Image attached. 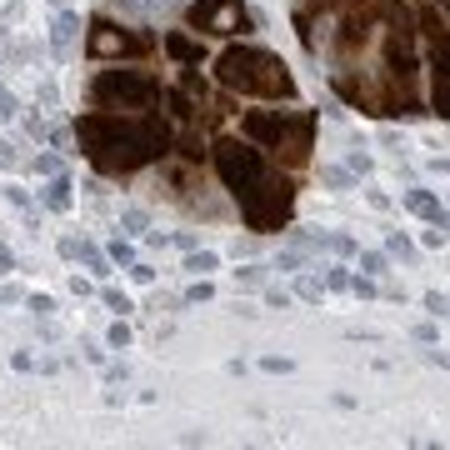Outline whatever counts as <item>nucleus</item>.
<instances>
[{
	"mask_svg": "<svg viewBox=\"0 0 450 450\" xmlns=\"http://www.w3.org/2000/svg\"><path fill=\"white\" fill-rule=\"evenodd\" d=\"M75 140L105 176H131V170L160 160L170 150V131L156 111L120 115V111H91L75 120Z\"/></svg>",
	"mask_w": 450,
	"mask_h": 450,
	"instance_id": "obj_1",
	"label": "nucleus"
},
{
	"mask_svg": "<svg viewBox=\"0 0 450 450\" xmlns=\"http://www.w3.org/2000/svg\"><path fill=\"white\" fill-rule=\"evenodd\" d=\"M216 80L225 85V91L265 95V100H290L295 95L290 66L275 50H265V46H225L221 60H216Z\"/></svg>",
	"mask_w": 450,
	"mask_h": 450,
	"instance_id": "obj_2",
	"label": "nucleus"
},
{
	"mask_svg": "<svg viewBox=\"0 0 450 450\" xmlns=\"http://www.w3.org/2000/svg\"><path fill=\"white\" fill-rule=\"evenodd\" d=\"M241 135L261 150L285 156V160H306L310 135H315V115L310 111H250L241 120Z\"/></svg>",
	"mask_w": 450,
	"mask_h": 450,
	"instance_id": "obj_3",
	"label": "nucleus"
},
{
	"mask_svg": "<svg viewBox=\"0 0 450 450\" xmlns=\"http://www.w3.org/2000/svg\"><path fill=\"white\" fill-rule=\"evenodd\" d=\"M160 80L156 75H145V71H100L91 80V105L95 111H120V115H145V111H156L160 105Z\"/></svg>",
	"mask_w": 450,
	"mask_h": 450,
	"instance_id": "obj_4",
	"label": "nucleus"
},
{
	"mask_svg": "<svg viewBox=\"0 0 450 450\" xmlns=\"http://www.w3.org/2000/svg\"><path fill=\"white\" fill-rule=\"evenodd\" d=\"M415 26H411V15H405V6L391 15V26H385V46H380V60H385V75H391L400 85V95L405 105H411V115H420V105L411 100L415 95V80H420V60H415Z\"/></svg>",
	"mask_w": 450,
	"mask_h": 450,
	"instance_id": "obj_5",
	"label": "nucleus"
},
{
	"mask_svg": "<svg viewBox=\"0 0 450 450\" xmlns=\"http://www.w3.org/2000/svg\"><path fill=\"white\" fill-rule=\"evenodd\" d=\"M216 170H221V180H225V190H235V200L245 196V190H255L265 176H270V165H265V156L255 150L250 140H241V135H221L216 140Z\"/></svg>",
	"mask_w": 450,
	"mask_h": 450,
	"instance_id": "obj_6",
	"label": "nucleus"
},
{
	"mask_svg": "<svg viewBox=\"0 0 450 450\" xmlns=\"http://www.w3.org/2000/svg\"><path fill=\"white\" fill-rule=\"evenodd\" d=\"M290 205H295V185L270 170L255 190H245V196H241V216H245L250 230L265 235V230H281V225L290 221Z\"/></svg>",
	"mask_w": 450,
	"mask_h": 450,
	"instance_id": "obj_7",
	"label": "nucleus"
},
{
	"mask_svg": "<svg viewBox=\"0 0 450 450\" xmlns=\"http://www.w3.org/2000/svg\"><path fill=\"white\" fill-rule=\"evenodd\" d=\"M420 35H425V55H431V105L440 120H450V20H440L435 6H425Z\"/></svg>",
	"mask_w": 450,
	"mask_h": 450,
	"instance_id": "obj_8",
	"label": "nucleus"
},
{
	"mask_svg": "<svg viewBox=\"0 0 450 450\" xmlns=\"http://www.w3.org/2000/svg\"><path fill=\"white\" fill-rule=\"evenodd\" d=\"M190 30L200 35H245L250 30V10L241 0H196V6L185 10Z\"/></svg>",
	"mask_w": 450,
	"mask_h": 450,
	"instance_id": "obj_9",
	"label": "nucleus"
},
{
	"mask_svg": "<svg viewBox=\"0 0 450 450\" xmlns=\"http://www.w3.org/2000/svg\"><path fill=\"white\" fill-rule=\"evenodd\" d=\"M150 40L145 35H131L125 26H115V20H91V35H85V55L95 60H120V55H145Z\"/></svg>",
	"mask_w": 450,
	"mask_h": 450,
	"instance_id": "obj_10",
	"label": "nucleus"
},
{
	"mask_svg": "<svg viewBox=\"0 0 450 450\" xmlns=\"http://www.w3.org/2000/svg\"><path fill=\"white\" fill-rule=\"evenodd\" d=\"M165 55H170V60H180V66H200V40H190V35H180V30H170V35H165Z\"/></svg>",
	"mask_w": 450,
	"mask_h": 450,
	"instance_id": "obj_11",
	"label": "nucleus"
},
{
	"mask_svg": "<svg viewBox=\"0 0 450 450\" xmlns=\"http://www.w3.org/2000/svg\"><path fill=\"white\" fill-rule=\"evenodd\" d=\"M405 210H415V216L435 221V216H440V200L431 196V190H405Z\"/></svg>",
	"mask_w": 450,
	"mask_h": 450,
	"instance_id": "obj_12",
	"label": "nucleus"
},
{
	"mask_svg": "<svg viewBox=\"0 0 450 450\" xmlns=\"http://www.w3.org/2000/svg\"><path fill=\"white\" fill-rule=\"evenodd\" d=\"M71 40H75V15L66 10V15L55 20V35H50V46H55L60 55H66V50H71Z\"/></svg>",
	"mask_w": 450,
	"mask_h": 450,
	"instance_id": "obj_13",
	"label": "nucleus"
},
{
	"mask_svg": "<svg viewBox=\"0 0 450 450\" xmlns=\"http://www.w3.org/2000/svg\"><path fill=\"white\" fill-rule=\"evenodd\" d=\"M40 200H46L50 210H71V185L66 180H50L46 190H40Z\"/></svg>",
	"mask_w": 450,
	"mask_h": 450,
	"instance_id": "obj_14",
	"label": "nucleus"
},
{
	"mask_svg": "<svg viewBox=\"0 0 450 450\" xmlns=\"http://www.w3.org/2000/svg\"><path fill=\"white\" fill-rule=\"evenodd\" d=\"M185 270H196V275H205V270H216V250H190V261H185Z\"/></svg>",
	"mask_w": 450,
	"mask_h": 450,
	"instance_id": "obj_15",
	"label": "nucleus"
},
{
	"mask_svg": "<svg viewBox=\"0 0 450 450\" xmlns=\"http://www.w3.org/2000/svg\"><path fill=\"white\" fill-rule=\"evenodd\" d=\"M235 281H241L245 290H261V285H265V270H261V265H245V270H235Z\"/></svg>",
	"mask_w": 450,
	"mask_h": 450,
	"instance_id": "obj_16",
	"label": "nucleus"
},
{
	"mask_svg": "<svg viewBox=\"0 0 450 450\" xmlns=\"http://www.w3.org/2000/svg\"><path fill=\"white\" fill-rule=\"evenodd\" d=\"M360 270H366V275H380V270H385V255H380V250H366V255H360Z\"/></svg>",
	"mask_w": 450,
	"mask_h": 450,
	"instance_id": "obj_17",
	"label": "nucleus"
},
{
	"mask_svg": "<svg viewBox=\"0 0 450 450\" xmlns=\"http://www.w3.org/2000/svg\"><path fill=\"white\" fill-rule=\"evenodd\" d=\"M261 366H265L270 375H285V371H295V360H285V355H265Z\"/></svg>",
	"mask_w": 450,
	"mask_h": 450,
	"instance_id": "obj_18",
	"label": "nucleus"
},
{
	"mask_svg": "<svg viewBox=\"0 0 450 450\" xmlns=\"http://www.w3.org/2000/svg\"><path fill=\"white\" fill-rule=\"evenodd\" d=\"M111 346H131V326H125V320H115V326H111Z\"/></svg>",
	"mask_w": 450,
	"mask_h": 450,
	"instance_id": "obj_19",
	"label": "nucleus"
},
{
	"mask_svg": "<svg viewBox=\"0 0 450 450\" xmlns=\"http://www.w3.org/2000/svg\"><path fill=\"white\" fill-rule=\"evenodd\" d=\"M425 310H431V315H445V310H450V300H445L440 290H431V295H425Z\"/></svg>",
	"mask_w": 450,
	"mask_h": 450,
	"instance_id": "obj_20",
	"label": "nucleus"
},
{
	"mask_svg": "<svg viewBox=\"0 0 450 450\" xmlns=\"http://www.w3.org/2000/svg\"><path fill=\"white\" fill-rule=\"evenodd\" d=\"M30 310H35V315H50L55 300H50V295H30Z\"/></svg>",
	"mask_w": 450,
	"mask_h": 450,
	"instance_id": "obj_21",
	"label": "nucleus"
},
{
	"mask_svg": "<svg viewBox=\"0 0 450 450\" xmlns=\"http://www.w3.org/2000/svg\"><path fill=\"white\" fill-rule=\"evenodd\" d=\"M120 221H125V230H145V210H125Z\"/></svg>",
	"mask_w": 450,
	"mask_h": 450,
	"instance_id": "obj_22",
	"label": "nucleus"
},
{
	"mask_svg": "<svg viewBox=\"0 0 450 450\" xmlns=\"http://www.w3.org/2000/svg\"><path fill=\"white\" fill-rule=\"evenodd\" d=\"M350 290H355V295H366V300H371V295H375V281H371V275H360V281H350Z\"/></svg>",
	"mask_w": 450,
	"mask_h": 450,
	"instance_id": "obj_23",
	"label": "nucleus"
},
{
	"mask_svg": "<svg viewBox=\"0 0 450 450\" xmlns=\"http://www.w3.org/2000/svg\"><path fill=\"white\" fill-rule=\"evenodd\" d=\"M326 285H330V290H346V285H350V275H346V270H330V275H326Z\"/></svg>",
	"mask_w": 450,
	"mask_h": 450,
	"instance_id": "obj_24",
	"label": "nucleus"
},
{
	"mask_svg": "<svg viewBox=\"0 0 450 450\" xmlns=\"http://www.w3.org/2000/svg\"><path fill=\"white\" fill-rule=\"evenodd\" d=\"M10 115H15V95L0 91V120H10Z\"/></svg>",
	"mask_w": 450,
	"mask_h": 450,
	"instance_id": "obj_25",
	"label": "nucleus"
},
{
	"mask_svg": "<svg viewBox=\"0 0 450 450\" xmlns=\"http://www.w3.org/2000/svg\"><path fill=\"white\" fill-rule=\"evenodd\" d=\"M265 300H270V306H290V290H281V285H270V290H265Z\"/></svg>",
	"mask_w": 450,
	"mask_h": 450,
	"instance_id": "obj_26",
	"label": "nucleus"
},
{
	"mask_svg": "<svg viewBox=\"0 0 450 450\" xmlns=\"http://www.w3.org/2000/svg\"><path fill=\"white\" fill-rule=\"evenodd\" d=\"M391 250H395V255H415V245L405 241V235H391Z\"/></svg>",
	"mask_w": 450,
	"mask_h": 450,
	"instance_id": "obj_27",
	"label": "nucleus"
},
{
	"mask_svg": "<svg viewBox=\"0 0 450 450\" xmlns=\"http://www.w3.org/2000/svg\"><path fill=\"white\" fill-rule=\"evenodd\" d=\"M300 295H306V300H320V281H310V275H306V281H300Z\"/></svg>",
	"mask_w": 450,
	"mask_h": 450,
	"instance_id": "obj_28",
	"label": "nucleus"
},
{
	"mask_svg": "<svg viewBox=\"0 0 450 450\" xmlns=\"http://www.w3.org/2000/svg\"><path fill=\"white\" fill-rule=\"evenodd\" d=\"M320 180H326V185H346L350 176H346V170H320Z\"/></svg>",
	"mask_w": 450,
	"mask_h": 450,
	"instance_id": "obj_29",
	"label": "nucleus"
},
{
	"mask_svg": "<svg viewBox=\"0 0 450 450\" xmlns=\"http://www.w3.org/2000/svg\"><path fill=\"white\" fill-rule=\"evenodd\" d=\"M105 300H111V310H131V300H125L120 290H105Z\"/></svg>",
	"mask_w": 450,
	"mask_h": 450,
	"instance_id": "obj_30",
	"label": "nucleus"
},
{
	"mask_svg": "<svg viewBox=\"0 0 450 450\" xmlns=\"http://www.w3.org/2000/svg\"><path fill=\"white\" fill-rule=\"evenodd\" d=\"M111 255H115V261H125V265H131V255H135V250L125 245V241H115V245H111Z\"/></svg>",
	"mask_w": 450,
	"mask_h": 450,
	"instance_id": "obj_31",
	"label": "nucleus"
},
{
	"mask_svg": "<svg viewBox=\"0 0 450 450\" xmlns=\"http://www.w3.org/2000/svg\"><path fill=\"white\" fill-rule=\"evenodd\" d=\"M131 275H135L140 285H150V281H156V270H150V265H131Z\"/></svg>",
	"mask_w": 450,
	"mask_h": 450,
	"instance_id": "obj_32",
	"label": "nucleus"
},
{
	"mask_svg": "<svg viewBox=\"0 0 450 450\" xmlns=\"http://www.w3.org/2000/svg\"><path fill=\"white\" fill-rule=\"evenodd\" d=\"M185 300H210V285H205V281H196V285H190V295H185Z\"/></svg>",
	"mask_w": 450,
	"mask_h": 450,
	"instance_id": "obj_33",
	"label": "nucleus"
},
{
	"mask_svg": "<svg viewBox=\"0 0 450 450\" xmlns=\"http://www.w3.org/2000/svg\"><path fill=\"white\" fill-rule=\"evenodd\" d=\"M10 265H15V255H10L6 245H0V270H10Z\"/></svg>",
	"mask_w": 450,
	"mask_h": 450,
	"instance_id": "obj_34",
	"label": "nucleus"
},
{
	"mask_svg": "<svg viewBox=\"0 0 450 450\" xmlns=\"http://www.w3.org/2000/svg\"><path fill=\"white\" fill-rule=\"evenodd\" d=\"M115 6H125V10H135V6H145V0H115Z\"/></svg>",
	"mask_w": 450,
	"mask_h": 450,
	"instance_id": "obj_35",
	"label": "nucleus"
},
{
	"mask_svg": "<svg viewBox=\"0 0 450 450\" xmlns=\"http://www.w3.org/2000/svg\"><path fill=\"white\" fill-rule=\"evenodd\" d=\"M0 165H10V150H6V145H0Z\"/></svg>",
	"mask_w": 450,
	"mask_h": 450,
	"instance_id": "obj_36",
	"label": "nucleus"
},
{
	"mask_svg": "<svg viewBox=\"0 0 450 450\" xmlns=\"http://www.w3.org/2000/svg\"><path fill=\"white\" fill-rule=\"evenodd\" d=\"M435 6H440V15H450V0H435Z\"/></svg>",
	"mask_w": 450,
	"mask_h": 450,
	"instance_id": "obj_37",
	"label": "nucleus"
}]
</instances>
